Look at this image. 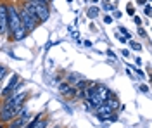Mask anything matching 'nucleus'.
Masks as SVG:
<instances>
[{
  "instance_id": "obj_1",
  "label": "nucleus",
  "mask_w": 152,
  "mask_h": 128,
  "mask_svg": "<svg viewBox=\"0 0 152 128\" xmlns=\"http://www.w3.org/2000/svg\"><path fill=\"white\" fill-rule=\"evenodd\" d=\"M7 28L14 35V38H18V40L24 38V35L28 33L23 28V24H21V18H19L18 9L12 7V5H7Z\"/></svg>"
},
{
  "instance_id": "obj_2",
  "label": "nucleus",
  "mask_w": 152,
  "mask_h": 128,
  "mask_svg": "<svg viewBox=\"0 0 152 128\" xmlns=\"http://www.w3.org/2000/svg\"><path fill=\"white\" fill-rule=\"evenodd\" d=\"M19 18H21V24H23V28L26 31H31L37 28V24L40 23V19L37 18V14H35V10L31 7V4H24V7L21 10V14H19Z\"/></svg>"
},
{
  "instance_id": "obj_3",
  "label": "nucleus",
  "mask_w": 152,
  "mask_h": 128,
  "mask_svg": "<svg viewBox=\"0 0 152 128\" xmlns=\"http://www.w3.org/2000/svg\"><path fill=\"white\" fill-rule=\"evenodd\" d=\"M31 7H33V10H35V14H37V18L40 21H47L48 19L47 4H31Z\"/></svg>"
},
{
  "instance_id": "obj_4",
  "label": "nucleus",
  "mask_w": 152,
  "mask_h": 128,
  "mask_svg": "<svg viewBox=\"0 0 152 128\" xmlns=\"http://www.w3.org/2000/svg\"><path fill=\"white\" fill-rule=\"evenodd\" d=\"M18 85H19V76H18V75H14V76L10 78L9 85H7V87H5L4 90H0L2 97H10V95H12V92L18 89Z\"/></svg>"
},
{
  "instance_id": "obj_5",
  "label": "nucleus",
  "mask_w": 152,
  "mask_h": 128,
  "mask_svg": "<svg viewBox=\"0 0 152 128\" xmlns=\"http://www.w3.org/2000/svg\"><path fill=\"white\" fill-rule=\"evenodd\" d=\"M7 5H0V35L7 33Z\"/></svg>"
},
{
  "instance_id": "obj_6",
  "label": "nucleus",
  "mask_w": 152,
  "mask_h": 128,
  "mask_svg": "<svg viewBox=\"0 0 152 128\" xmlns=\"http://www.w3.org/2000/svg\"><path fill=\"white\" fill-rule=\"evenodd\" d=\"M14 119V111L7 106H2L0 109V121H12Z\"/></svg>"
},
{
  "instance_id": "obj_7",
  "label": "nucleus",
  "mask_w": 152,
  "mask_h": 128,
  "mask_svg": "<svg viewBox=\"0 0 152 128\" xmlns=\"http://www.w3.org/2000/svg\"><path fill=\"white\" fill-rule=\"evenodd\" d=\"M40 118H42V116H37V118L29 123L28 128H47V121H42Z\"/></svg>"
},
{
  "instance_id": "obj_8",
  "label": "nucleus",
  "mask_w": 152,
  "mask_h": 128,
  "mask_svg": "<svg viewBox=\"0 0 152 128\" xmlns=\"http://www.w3.org/2000/svg\"><path fill=\"white\" fill-rule=\"evenodd\" d=\"M97 14H99V9H97V7H92V9L88 10V18H92V19L97 18Z\"/></svg>"
},
{
  "instance_id": "obj_9",
  "label": "nucleus",
  "mask_w": 152,
  "mask_h": 128,
  "mask_svg": "<svg viewBox=\"0 0 152 128\" xmlns=\"http://www.w3.org/2000/svg\"><path fill=\"white\" fill-rule=\"evenodd\" d=\"M5 75H7V68H5V66H0V81L4 80Z\"/></svg>"
},
{
  "instance_id": "obj_10",
  "label": "nucleus",
  "mask_w": 152,
  "mask_h": 128,
  "mask_svg": "<svg viewBox=\"0 0 152 128\" xmlns=\"http://www.w3.org/2000/svg\"><path fill=\"white\" fill-rule=\"evenodd\" d=\"M130 45H132L133 50H140V49H142V45H140V43H137V42H130Z\"/></svg>"
},
{
  "instance_id": "obj_11",
  "label": "nucleus",
  "mask_w": 152,
  "mask_h": 128,
  "mask_svg": "<svg viewBox=\"0 0 152 128\" xmlns=\"http://www.w3.org/2000/svg\"><path fill=\"white\" fill-rule=\"evenodd\" d=\"M29 4H47L45 0H28Z\"/></svg>"
},
{
  "instance_id": "obj_12",
  "label": "nucleus",
  "mask_w": 152,
  "mask_h": 128,
  "mask_svg": "<svg viewBox=\"0 0 152 128\" xmlns=\"http://www.w3.org/2000/svg\"><path fill=\"white\" fill-rule=\"evenodd\" d=\"M111 21H113V18H111V16H105V18H104V23H107V24H109Z\"/></svg>"
},
{
  "instance_id": "obj_13",
  "label": "nucleus",
  "mask_w": 152,
  "mask_h": 128,
  "mask_svg": "<svg viewBox=\"0 0 152 128\" xmlns=\"http://www.w3.org/2000/svg\"><path fill=\"white\" fill-rule=\"evenodd\" d=\"M145 14H147V16H151V5H147V7H145Z\"/></svg>"
},
{
  "instance_id": "obj_14",
  "label": "nucleus",
  "mask_w": 152,
  "mask_h": 128,
  "mask_svg": "<svg viewBox=\"0 0 152 128\" xmlns=\"http://www.w3.org/2000/svg\"><path fill=\"white\" fill-rule=\"evenodd\" d=\"M137 2H138V4H140V5H142V4H145V0H137Z\"/></svg>"
},
{
  "instance_id": "obj_15",
  "label": "nucleus",
  "mask_w": 152,
  "mask_h": 128,
  "mask_svg": "<svg viewBox=\"0 0 152 128\" xmlns=\"http://www.w3.org/2000/svg\"><path fill=\"white\" fill-rule=\"evenodd\" d=\"M0 128H5V127H4V125H0Z\"/></svg>"
},
{
  "instance_id": "obj_16",
  "label": "nucleus",
  "mask_w": 152,
  "mask_h": 128,
  "mask_svg": "<svg viewBox=\"0 0 152 128\" xmlns=\"http://www.w3.org/2000/svg\"><path fill=\"white\" fill-rule=\"evenodd\" d=\"M92 2H99V0H92Z\"/></svg>"
},
{
  "instance_id": "obj_17",
  "label": "nucleus",
  "mask_w": 152,
  "mask_h": 128,
  "mask_svg": "<svg viewBox=\"0 0 152 128\" xmlns=\"http://www.w3.org/2000/svg\"><path fill=\"white\" fill-rule=\"evenodd\" d=\"M54 128H59V127H54Z\"/></svg>"
},
{
  "instance_id": "obj_18",
  "label": "nucleus",
  "mask_w": 152,
  "mask_h": 128,
  "mask_svg": "<svg viewBox=\"0 0 152 128\" xmlns=\"http://www.w3.org/2000/svg\"><path fill=\"white\" fill-rule=\"evenodd\" d=\"M0 90H2V89H0Z\"/></svg>"
}]
</instances>
